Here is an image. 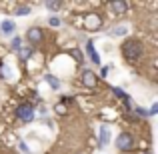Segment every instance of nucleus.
<instances>
[{"instance_id":"1a4fd4ad","label":"nucleus","mask_w":158,"mask_h":154,"mask_svg":"<svg viewBox=\"0 0 158 154\" xmlns=\"http://www.w3.org/2000/svg\"><path fill=\"white\" fill-rule=\"evenodd\" d=\"M86 50H88V56H90V60H92L94 64H100V56H98V52L94 50V44L92 42L86 44Z\"/></svg>"},{"instance_id":"5701e85b","label":"nucleus","mask_w":158,"mask_h":154,"mask_svg":"<svg viewBox=\"0 0 158 154\" xmlns=\"http://www.w3.org/2000/svg\"><path fill=\"white\" fill-rule=\"evenodd\" d=\"M64 110H66V108H64V104H58V106H56V112H60V114H62Z\"/></svg>"},{"instance_id":"4468645a","label":"nucleus","mask_w":158,"mask_h":154,"mask_svg":"<svg viewBox=\"0 0 158 154\" xmlns=\"http://www.w3.org/2000/svg\"><path fill=\"white\" fill-rule=\"evenodd\" d=\"M126 30H128L126 26H116L114 30H112V34H114V36H124V34H126Z\"/></svg>"},{"instance_id":"7ed1b4c3","label":"nucleus","mask_w":158,"mask_h":154,"mask_svg":"<svg viewBox=\"0 0 158 154\" xmlns=\"http://www.w3.org/2000/svg\"><path fill=\"white\" fill-rule=\"evenodd\" d=\"M116 146H118L120 150H132V148H134V138H132L128 132H122V134L118 136V140H116Z\"/></svg>"},{"instance_id":"0eeeda50","label":"nucleus","mask_w":158,"mask_h":154,"mask_svg":"<svg viewBox=\"0 0 158 154\" xmlns=\"http://www.w3.org/2000/svg\"><path fill=\"white\" fill-rule=\"evenodd\" d=\"M28 40H30L32 44H38L40 40H42V30H40V28H30V30H28Z\"/></svg>"},{"instance_id":"6ab92c4d","label":"nucleus","mask_w":158,"mask_h":154,"mask_svg":"<svg viewBox=\"0 0 158 154\" xmlns=\"http://www.w3.org/2000/svg\"><path fill=\"white\" fill-rule=\"evenodd\" d=\"M70 54H72V56L76 58L78 62H82V52H80V50H70Z\"/></svg>"},{"instance_id":"4be33fe9","label":"nucleus","mask_w":158,"mask_h":154,"mask_svg":"<svg viewBox=\"0 0 158 154\" xmlns=\"http://www.w3.org/2000/svg\"><path fill=\"white\" fill-rule=\"evenodd\" d=\"M136 112H138L140 116H148V110H144V108H138V110H136Z\"/></svg>"},{"instance_id":"9d476101","label":"nucleus","mask_w":158,"mask_h":154,"mask_svg":"<svg viewBox=\"0 0 158 154\" xmlns=\"http://www.w3.org/2000/svg\"><path fill=\"white\" fill-rule=\"evenodd\" d=\"M108 142H110V130H108V126H100V144L106 146Z\"/></svg>"},{"instance_id":"20e7f679","label":"nucleus","mask_w":158,"mask_h":154,"mask_svg":"<svg viewBox=\"0 0 158 154\" xmlns=\"http://www.w3.org/2000/svg\"><path fill=\"white\" fill-rule=\"evenodd\" d=\"M100 24H102V20L98 18L96 14H88V16H86V20H84V26L88 28V30H96Z\"/></svg>"},{"instance_id":"ddd939ff","label":"nucleus","mask_w":158,"mask_h":154,"mask_svg":"<svg viewBox=\"0 0 158 154\" xmlns=\"http://www.w3.org/2000/svg\"><path fill=\"white\" fill-rule=\"evenodd\" d=\"M14 14H18V16H26V14H30V6H18L14 10Z\"/></svg>"},{"instance_id":"a211bd4d","label":"nucleus","mask_w":158,"mask_h":154,"mask_svg":"<svg viewBox=\"0 0 158 154\" xmlns=\"http://www.w3.org/2000/svg\"><path fill=\"white\" fill-rule=\"evenodd\" d=\"M60 2H46V8H50V10H60Z\"/></svg>"},{"instance_id":"f257e3e1","label":"nucleus","mask_w":158,"mask_h":154,"mask_svg":"<svg viewBox=\"0 0 158 154\" xmlns=\"http://www.w3.org/2000/svg\"><path fill=\"white\" fill-rule=\"evenodd\" d=\"M122 54L126 56V60L136 62L140 58V54H142V44L138 40H126L122 46Z\"/></svg>"},{"instance_id":"9b49d317","label":"nucleus","mask_w":158,"mask_h":154,"mask_svg":"<svg viewBox=\"0 0 158 154\" xmlns=\"http://www.w3.org/2000/svg\"><path fill=\"white\" fill-rule=\"evenodd\" d=\"M46 82L52 86L54 90H58V88H60V82H58V78L54 76V74H46Z\"/></svg>"},{"instance_id":"f3484780","label":"nucleus","mask_w":158,"mask_h":154,"mask_svg":"<svg viewBox=\"0 0 158 154\" xmlns=\"http://www.w3.org/2000/svg\"><path fill=\"white\" fill-rule=\"evenodd\" d=\"M20 42H22V40H20L18 36H14V38H12V48H14V50H20V48H22Z\"/></svg>"},{"instance_id":"f8f14e48","label":"nucleus","mask_w":158,"mask_h":154,"mask_svg":"<svg viewBox=\"0 0 158 154\" xmlns=\"http://www.w3.org/2000/svg\"><path fill=\"white\" fill-rule=\"evenodd\" d=\"M30 54H32V48H30V46H26V48H20V50H18V56H20V60H26V58H30Z\"/></svg>"},{"instance_id":"f03ea898","label":"nucleus","mask_w":158,"mask_h":154,"mask_svg":"<svg viewBox=\"0 0 158 154\" xmlns=\"http://www.w3.org/2000/svg\"><path fill=\"white\" fill-rule=\"evenodd\" d=\"M16 116H18L20 120H24V122H32V120H34V108H32L30 104H20V106L16 108Z\"/></svg>"},{"instance_id":"412c9836","label":"nucleus","mask_w":158,"mask_h":154,"mask_svg":"<svg viewBox=\"0 0 158 154\" xmlns=\"http://www.w3.org/2000/svg\"><path fill=\"white\" fill-rule=\"evenodd\" d=\"M50 26H60V20H58V18H50Z\"/></svg>"},{"instance_id":"aec40b11","label":"nucleus","mask_w":158,"mask_h":154,"mask_svg":"<svg viewBox=\"0 0 158 154\" xmlns=\"http://www.w3.org/2000/svg\"><path fill=\"white\" fill-rule=\"evenodd\" d=\"M158 112V104H152V108L148 110V116H152V114H156Z\"/></svg>"},{"instance_id":"423d86ee","label":"nucleus","mask_w":158,"mask_h":154,"mask_svg":"<svg viewBox=\"0 0 158 154\" xmlns=\"http://www.w3.org/2000/svg\"><path fill=\"white\" fill-rule=\"evenodd\" d=\"M110 8L114 10V14H124V12L128 10V4L126 2H120V0H114V2H110Z\"/></svg>"},{"instance_id":"6e6552de","label":"nucleus","mask_w":158,"mask_h":154,"mask_svg":"<svg viewBox=\"0 0 158 154\" xmlns=\"http://www.w3.org/2000/svg\"><path fill=\"white\" fill-rule=\"evenodd\" d=\"M0 30H2V34L10 36L12 32L16 30V26H14V22H12V20H2V24H0Z\"/></svg>"},{"instance_id":"39448f33","label":"nucleus","mask_w":158,"mask_h":154,"mask_svg":"<svg viewBox=\"0 0 158 154\" xmlns=\"http://www.w3.org/2000/svg\"><path fill=\"white\" fill-rule=\"evenodd\" d=\"M82 82H84V86H96V74L94 72H90V70H84L82 72Z\"/></svg>"},{"instance_id":"dca6fc26","label":"nucleus","mask_w":158,"mask_h":154,"mask_svg":"<svg viewBox=\"0 0 158 154\" xmlns=\"http://www.w3.org/2000/svg\"><path fill=\"white\" fill-rule=\"evenodd\" d=\"M112 92H114V94H116L118 98H122L124 102H126V100H130V98H128V94H124V92H122L120 88H112Z\"/></svg>"},{"instance_id":"2eb2a0df","label":"nucleus","mask_w":158,"mask_h":154,"mask_svg":"<svg viewBox=\"0 0 158 154\" xmlns=\"http://www.w3.org/2000/svg\"><path fill=\"white\" fill-rule=\"evenodd\" d=\"M0 74H2L4 78H12V72L8 70V66H6V64H0Z\"/></svg>"}]
</instances>
